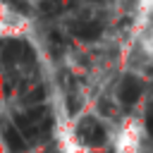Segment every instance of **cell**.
<instances>
[{"mask_svg": "<svg viewBox=\"0 0 153 153\" xmlns=\"http://www.w3.org/2000/svg\"><path fill=\"white\" fill-rule=\"evenodd\" d=\"M79 131H81V139H84L88 146H96V148H98V146L105 143V129H103L93 117H84Z\"/></svg>", "mask_w": 153, "mask_h": 153, "instance_id": "cell-1", "label": "cell"}, {"mask_svg": "<svg viewBox=\"0 0 153 153\" xmlns=\"http://www.w3.org/2000/svg\"><path fill=\"white\" fill-rule=\"evenodd\" d=\"M141 96V81L134 76V74H127L122 79V86H120V100L124 105H134Z\"/></svg>", "mask_w": 153, "mask_h": 153, "instance_id": "cell-2", "label": "cell"}, {"mask_svg": "<svg viewBox=\"0 0 153 153\" xmlns=\"http://www.w3.org/2000/svg\"><path fill=\"white\" fill-rule=\"evenodd\" d=\"M100 24L98 22H79V24H72V33L79 38V41H96L100 36Z\"/></svg>", "mask_w": 153, "mask_h": 153, "instance_id": "cell-3", "label": "cell"}, {"mask_svg": "<svg viewBox=\"0 0 153 153\" xmlns=\"http://www.w3.org/2000/svg\"><path fill=\"white\" fill-rule=\"evenodd\" d=\"M22 53H24V41H17V38H5V41H0V55H2L7 62L19 60Z\"/></svg>", "mask_w": 153, "mask_h": 153, "instance_id": "cell-4", "label": "cell"}, {"mask_svg": "<svg viewBox=\"0 0 153 153\" xmlns=\"http://www.w3.org/2000/svg\"><path fill=\"white\" fill-rule=\"evenodd\" d=\"M2 134H5V143H7V148H10L12 153H22V151L26 148L24 136H22L12 124H5V127H2Z\"/></svg>", "mask_w": 153, "mask_h": 153, "instance_id": "cell-5", "label": "cell"}, {"mask_svg": "<svg viewBox=\"0 0 153 153\" xmlns=\"http://www.w3.org/2000/svg\"><path fill=\"white\" fill-rule=\"evenodd\" d=\"M62 7H65L62 0H45V2H41V10L45 14H57V12H62Z\"/></svg>", "mask_w": 153, "mask_h": 153, "instance_id": "cell-6", "label": "cell"}, {"mask_svg": "<svg viewBox=\"0 0 153 153\" xmlns=\"http://www.w3.org/2000/svg\"><path fill=\"white\" fill-rule=\"evenodd\" d=\"M43 98H45V88H43V86H36V88L26 96V103H41Z\"/></svg>", "mask_w": 153, "mask_h": 153, "instance_id": "cell-7", "label": "cell"}, {"mask_svg": "<svg viewBox=\"0 0 153 153\" xmlns=\"http://www.w3.org/2000/svg\"><path fill=\"white\" fill-rule=\"evenodd\" d=\"M79 108V100H74V98H69V112H74Z\"/></svg>", "mask_w": 153, "mask_h": 153, "instance_id": "cell-8", "label": "cell"}, {"mask_svg": "<svg viewBox=\"0 0 153 153\" xmlns=\"http://www.w3.org/2000/svg\"><path fill=\"white\" fill-rule=\"evenodd\" d=\"M103 153H110V151H103Z\"/></svg>", "mask_w": 153, "mask_h": 153, "instance_id": "cell-9", "label": "cell"}]
</instances>
